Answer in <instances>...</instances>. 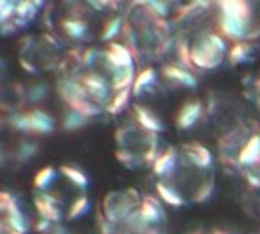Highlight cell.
I'll use <instances>...</instances> for the list:
<instances>
[{"instance_id":"obj_1","label":"cell","mask_w":260,"mask_h":234,"mask_svg":"<svg viewBox=\"0 0 260 234\" xmlns=\"http://www.w3.org/2000/svg\"><path fill=\"white\" fill-rule=\"evenodd\" d=\"M227 44L219 34H204L190 46L192 65L201 70H215L222 64Z\"/></svg>"},{"instance_id":"obj_2","label":"cell","mask_w":260,"mask_h":234,"mask_svg":"<svg viewBox=\"0 0 260 234\" xmlns=\"http://www.w3.org/2000/svg\"><path fill=\"white\" fill-rule=\"evenodd\" d=\"M56 88H58V94L69 105L70 110H75V111L81 113L87 119L99 116V113H101L99 105H96L88 97V94H87V91H85L81 81H75V79H70V78H62L58 82Z\"/></svg>"},{"instance_id":"obj_3","label":"cell","mask_w":260,"mask_h":234,"mask_svg":"<svg viewBox=\"0 0 260 234\" xmlns=\"http://www.w3.org/2000/svg\"><path fill=\"white\" fill-rule=\"evenodd\" d=\"M136 206H140L137 192L129 189L125 192H113L108 193L104 199V216L107 222H125L136 210Z\"/></svg>"},{"instance_id":"obj_4","label":"cell","mask_w":260,"mask_h":234,"mask_svg":"<svg viewBox=\"0 0 260 234\" xmlns=\"http://www.w3.org/2000/svg\"><path fill=\"white\" fill-rule=\"evenodd\" d=\"M0 210L3 213L2 225H5L11 231H17L21 234L27 233L26 219H24L21 210L18 209L15 199L8 192L0 193Z\"/></svg>"},{"instance_id":"obj_5","label":"cell","mask_w":260,"mask_h":234,"mask_svg":"<svg viewBox=\"0 0 260 234\" xmlns=\"http://www.w3.org/2000/svg\"><path fill=\"white\" fill-rule=\"evenodd\" d=\"M88 97L96 104V105H104L111 101V84H108V81L98 75V73H87L85 76H82L81 79Z\"/></svg>"},{"instance_id":"obj_6","label":"cell","mask_w":260,"mask_h":234,"mask_svg":"<svg viewBox=\"0 0 260 234\" xmlns=\"http://www.w3.org/2000/svg\"><path fill=\"white\" fill-rule=\"evenodd\" d=\"M55 129V120L53 117L43 111V110H32L29 113H24V132L32 134H49Z\"/></svg>"},{"instance_id":"obj_7","label":"cell","mask_w":260,"mask_h":234,"mask_svg":"<svg viewBox=\"0 0 260 234\" xmlns=\"http://www.w3.org/2000/svg\"><path fill=\"white\" fill-rule=\"evenodd\" d=\"M105 56H107V62L111 67L113 73L123 70V69L134 67V58H133L131 50L120 43H111L105 52Z\"/></svg>"},{"instance_id":"obj_8","label":"cell","mask_w":260,"mask_h":234,"mask_svg":"<svg viewBox=\"0 0 260 234\" xmlns=\"http://www.w3.org/2000/svg\"><path fill=\"white\" fill-rule=\"evenodd\" d=\"M251 21L230 17V15H222L219 14V27L222 35L232 38V40H244L250 35L251 29Z\"/></svg>"},{"instance_id":"obj_9","label":"cell","mask_w":260,"mask_h":234,"mask_svg":"<svg viewBox=\"0 0 260 234\" xmlns=\"http://www.w3.org/2000/svg\"><path fill=\"white\" fill-rule=\"evenodd\" d=\"M201 114H203V104L200 101L186 102L177 114V119H175L177 128L181 131L190 129L200 120Z\"/></svg>"},{"instance_id":"obj_10","label":"cell","mask_w":260,"mask_h":234,"mask_svg":"<svg viewBox=\"0 0 260 234\" xmlns=\"http://www.w3.org/2000/svg\"><path fill=\"white\" fill-rule=\"evenodd\" d=\"M35 209L41 219H46L49 222H58L61 219V210L58 207V201L47 193H40L34 199Z\"/></svg>"},{"instance_id":"obj_11","label":"cell","mask_w":260,"mask_h":234,"mask_svg":"<svg viewBox=\"0 0 260 234\" xmlns=\"http://www.w3.org/2000/svg\"><path fill=\"white\" fill-rule=\"evenodd\" d=\"M187 160L198 169H209L213 163L212 152L201 143H189L183 148Z\"/></svg>"},{"instance_id":"obj_12","label":"cell","mask_w":260,"mask_h":234,"mask_svg":"<svg viewBox=\"0 0 260 234\" xmlns=\"http://www.w3.org/2000/svg\"><path fill=\"white\" fill-rule=\"evenodd\" d=\"M238 161L242 166H257L260 164V134L251 136L245 145L239 149Z\"/></svg>"},{"instance_id":"obj_13","label":"cell","mask_w":260,"mask_h":234,"mask_svg":"<svg viewBox=\"0 0 260 234\" xmlns=\"http://www.w3.org/2000/svg\"><path fill=\"white\" fill-rule=\"evenodd\" d=\"M163 76L169 82H174V84H177L180 87H186V88H195L198 84L195 75H192L189 70H186L180 65H175V64H168L163 69Z\"/></svg>"},{"instance_id":"obj_14","label":"cell","mask_w":260,"mask_h":234,"mask_svg":"<svg viewBox=\"0 0 260 234\" xmlns=\"http://www.w3.org/2000/svg\"><path fill=\"white\" fill-rule=\"evenodd\" d=\"M139 213L142 216V219L148 224V225H154L163 221L165 218V212L161 204L154 198V196H146L140 201L139 206Z\"/></svg>"},{"instance_id":"obj_15","label":"cell","mask_w":260,"mask_h":234,"mask_svg":"<svg viewBox=\"0 0 260 234\" xmlns=\"http://www.w3.org/2000/svg\"><path fill=\"white\" fill-rule=\"evenodd\" d=\"M134 114H136V119H137L139 125H140L145 131H148L149 134H160V132L163 131V123H161V120H160L149 108L136 105V107H134Z\"/></svg>"},{"instance_id":"obj_16","label":"cell","mask_w":260,"mask_h":234,"mask_svg":"<svg viewBox=\"0 0 260 234\" xmlns=\"http://www.w3.org/2000/svg\"><path fill=\"white\" fill-rule=\"evenodd\" d=\"M219 14L251 21V6L242 0H224L218 3Z\"/></svg>"},{"instance_id":"obj_17","label":"cell","mask_w":260,"mask_h":234,"mask_svg":"<svg viewBox=\"0 0 260 234\" xmlns=\"http://www.w3.org/2000/svg\"><path fill=\"white\" fill-rule=\"evenodd\" d=\"M175 164H177V152L174 148H171L158 155V158L152 164V171L157 177H165L175 169Z\"/></svg>"},{"instance_id":"obj_18","label":"cell","mask_w":260,"mask_h":234,"mask_svg":"<svg viewBox=\"0 0 260 234\" xmlns=\"http://www.w3.org/2000/svg\"><path fill=\"white\" fill-rule=\"evenodd\" d=\"M157 79V72L152 69V67H148V69H143L137 76H136V81L133 84V94L134 96H142L145 91H148L154 82Z\"/></svg>"},{"instance_id":"obj_19","label":"cell","mask_w":260,"mask_h":234,"mask_svg":"<svg viewBox=\"0 0 260 234\" xmlns=\"http://www.w3.org/2000/svg\"><path fill=\"white\" fill-rule=\"evenodd\" d=\"M136 78H134V67L131 69H123L119 72L113 73L111 78V88L117 93V91H123V90H129L133 88Z\"/></svg>"},{"instance_id":"obj_20","label":"cell","mask_w":260,"mask_h":234,"mask_svg":"<svg viewBox=\"0 0 260 234\" xmlns=\"http://www.w3.org/2000/svg\"><path fill=\"white\" fill-rule=\"evenodd\" d=\"M62 30L67 37L73 40H82L87 37V23L79 20V18H66L62 20Z\"/></svg>"},{"instance_id":"obj_21","label":"cell","mask_w":260,"mask_h":234,"mask_svg":"<svg viewBox=\"0 0 260 234\" xmlns=\"http://www.w3.org/2000/svg\"><path fill=\"white\" fill-rule=\"evenodd\" d=\"M155 190H157V195L171 207H181L184 206V198L174 189L171 187L169 184L166 183H158L155 186Z\"/></svg>"},{"instance_id":"obj_22","label":"cell","mask_w":260,"mask_h":234,"mask_svg":"<svg viewBox=\"0 0 260 234\" xmlns=\"http://www.w3.org/2000/svg\"><path fill=\"white\" fill-rule=\"evenodd\" d=\"M59 171H61V174H62L72 184H75L76 187L85 189V187L88 186V178H87V175H85L81 169L73 168V166H69V164H62V166L59 168Z\"/></svg>"},{"instance_id":"obj_23","label":"cell","mask_w":260,"mask_h":234,"mask_svg":"<svg viewBox=\"0 0 260 234\" xmlns=\"http://www.w3.org/2000/svg\"><path fill=\"white\" fill-rule=\"evenodd\" d=\"M85 123H87V117L75 110H70V108L64 114V119H62V126L69 132H75V131L81 129Z\"/></svg>"},{"instance_id":"obj_24","label":"cell","mask_w":260,"mask_h":234,"mask_svg":"<svg viewBox=\"0 0 260 234\" xmlns=\"http://www.w3.org/2000/svg\"><path fill=\"white\" fill-rule=\"evenodd\" d=\"M133 93V90L129 88V90H123V91H117L113 97H111V101L108 102V105H107V111L110 113V114H119V113H122L123 111V108L128 105V102H129V94Z\"/></svg>"},{"instance_id":"obj_25","label":"cell","mask_w":260,"mask_h":234,"mask_svg":"<svg viewBox=\"0 0 260 234\" xmlns=\"http://www.w3.org/2000/svg\"><path fill=\"white\" fill-rule=\"evenodd\" d=\"M215 187H216V184H215V178H213V177L209 178V180H206V181H203V183L197 187V190L193 192L192 199H193L197 204H204L206 201H209V199L212 198V195H213V192H215Z\"/></svg>"},{"instance_id":"obj_26","label":"cell","mask_w":260,"mask_h":234,"mask_svg":"<svg viewBox=\"0 0 260 234\" xmlns=\"http://www.w3.org/2000/svg\"><path fill=\"white\" fill-rule=\"evenodd\" d=\"M55 175H56V171L52 168V166H44L41 168L37 175L34 177V187L38 189V190H44L47 189L52 181L55 180Z\"/></svg>"},{"instance_id":"obj_27","label":"cell","mask_w":260,"mask_h":234,"mask_svg":"<svg viewBox=\"0 0 260 234\" xmlns=\"http://www.w3.org/2000/svg\"><path fill=\"white\" fill-rule=\"evenodd\" d=\"M251 46L248 44V43H244V41H239V43H236L233 47H232V50H230V61L233 62V64H242V62H245L248 58H250V55H251Z\"/></svg>"},{"instance_id":"obj_28","label":"cell","mask_w":260,"mask_h":234,"mask_svg":"<svg viewBox=\"0 0 260 234\" xmlns=\"http://www.w3.org/2000/svg\"><path fill=\"white\" fill-rule=\"evenodd\" d=\"M88 206H90V201H88V198H87L85 195H82V196L76 198V199L72 203L70 209H69L67 218H69V219H72V221L82 218V216L88 212Z\"/></svg>"},{"instance_id":"obj_29","label":"cell","mask_w":260,"mask_h":234,"mask_svg":"<svg viewBox=\"0 0 260 234\" xmlns=\"http://www.w3.org/2000/svg\"><path fill=\"white\" fill-rule=\"evenodd\" d=\"M120 29H122V18H120V17H113V18H110V20L104 24V29H102V40H105V41L113 40L114 37L119 35Z\"/></svg>"},{"instance_id":"obj_30","label":"cell","mask_w":260,"mask_h":234,"mask_svg":"<svg viewBox=\"0 0 260 234\" xmlns=\"http://www.w3.org/2000/svg\"><path fill=\"white\" fill-rule=\"evenodd\" d=\"M38 5H40V3H35V2H20V3H17L15 15H17L20 20H23V21L26 23L27 20H30V18L35 15L37 6H38Z\"/></svg>"},{"instance_id":"obj_31","label":"cell","mask_w":260,"mask_h":234,"mask_svg":"<svg viewBox=\"0 0 260 234\" xmlns=\"http://www.w3.org/2000/svg\"><path fill=\"white\" fill-rule=\"evenodd\" d=\"M116 157L122 163V166H125L128 169H136L140 164V160L137 158V155L133 154L131 151H126V149H119L116 152Z\"/></svg>"},{"instance_id":"obj_32","label":"cell","mask_w":260,"mask_h":234,"mask_svg":"<svg viewBox=\"0 0 260 234\" xmlns=\"http://www.w3.org/2000/svg\"><path fill=\"white\" fill-rule=\"evenodd\" d=\"M15 8H17V3H12V2H6V0H2L0 2V21L5 24L11 17L15 15Z\"/></svg>"},{"instance_id":"obj_33","label":"cell","mask_w":260,"mask_h":234,"mask_svg":"<svg viewBox=\"0 0 260 234\" xmlns=\"http://www.w3.org/2000/svg\"><path fill=\"white\" fill-rule=\"evenodd\" d=\"M37 145H34V143H24V145H21L20 146V149H18V152H17V157L21 160V161H26V160H29L35 152H37Z\"/></svg>"},{"instance_id":"obj_34","label":"cell","mask_w":260,"mask_h":234,"mask_svg":"<svg viewBox=\"0 0 260 234\" xmlns=\"http://www.w3.org/2000/svg\"><path fill=\"white\" fill-rule=\"evenodd\" d=\"M46 94H47V87H46L44 84H35V85L30 88V91H29V97H30V101H34V102L43 101V99L46 97Z\"/></svg>"},{"instance_id":"obj_35","label":"cell","mask_w":260,"mask_h":234,"mask_svg":"<svg viewBox=\"0 0 260 234\" xmlns=\"http://www.w3.org/2000/svg\"><path fill=\"white\" fill-rule=\"evenodd\" d=\"M98 53H96V50L94 49H88L85 53H84V64H93L96 59H98Z\"/></svg>"},{"instance_id":"obj_36","label":"cell","mask_w":260,"mask_h":234,"mask_svg":"<svg viewBox=\"0 0 260 234\" xmlns=\"http://www.w3.org/2000/svg\"><path fill=\"white\" fill-rule=\"evenodd\" d=\"M2 227L5 228V230H3V234H21V233H17V231H11V230H8L5 225H2Z\"/></svg>"},{"instance_id":"obj_37","label":"cell","mask_w":260,"mask_h":234,"mask_svg":"<svg viewBox=\"0 0 260 234\" xmlns=\"http://www.w3.org/2000/svg\"><path fill=\"white\" fill-rule=\"evenodd\" d=\"M145 234H160V231H158L157 228H149V230H148Z\"/></svg>"},{"instance_id":"obj_38","label":"cell","mask_w":260,"mask_h":234,"mask_svg":"<svg viewBox=\"0 0 260 234\" xmlns=\"http://www.w3.org/2000/svg\"><path fill=\"white\" fill-rule=\"evenodd\" d=\"M213 234H229L227 231H224V230H216V231H213Z\"/></svg>"},{"instance_id":"obj_39","label":"cell","mask_w":260,"mask_h":234,"mask_svg":"<svg viewBox=\"0 0 260 234\" xmlns=\"http://www.w3.org/2000/svg\"><path fill=\"white\" fill-rule=\"evenodd\" d=\"M190 234H203V233H201V231H192Z\"/></svg>"}]
</instances>
